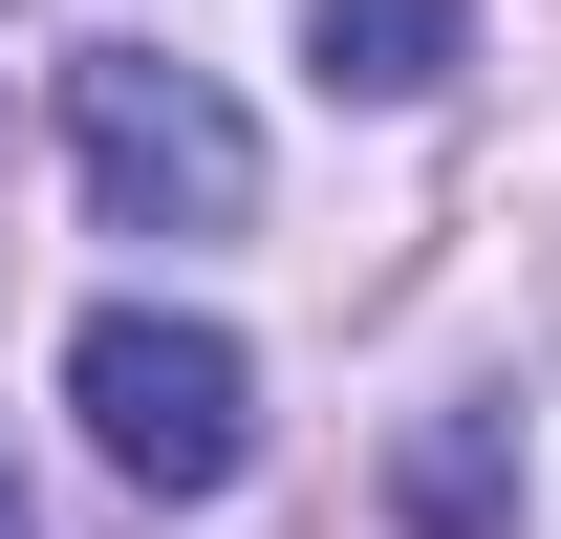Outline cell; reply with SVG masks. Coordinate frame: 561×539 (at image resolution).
Instances as JSON below:
<instances>
[{
    "mask_svg": "<svg viewBox=\"0 0 561 539\" xmlns=\"http://www.w3.org/2000/svg\"><path fill=\"white\" fill-rule=\"evenodd\" d=\"M454 44H476V0H302L324 108H432V87H454Z\"/></svg>",
    "mask_w": 561,
    "mask_h": 539,
    "instance_id": "obj_3",
    "label": "cell"
},
{
    "mask_svg": "<svg viewBox=\"0 0 561 539\" xmlns=\"http://www.w3.org/2000/svg\"><path fill=\"white\" fill-rule=\"evenodd\" d=\"M66 151H87V195H108V238H260V130L173 44H87L66 66Z\"/></svg>",
    "mask_w": 561,
    "mask_h": 539,
    "instance_id": "obj_1",
    "label": "cell"
},
{
    "mask_svg": "<svg viewBox=\"0 0 561 539\" xmlns=\"http://www.w3.org/2000/svg\"><path fill=\"white\" fill-rule=\"evenodd\" d=\"M66 410L87 454L130 474V496H238V454H260V367H238V324H173V302H108V324L66 345Z\"/></svg>",
    "mask_w": 561,
    "mask_h": 539,
    "instance_id": "obj_2",
    "label": "cell"
},
{
    "mask_svg": "<svg viewBox=\"0 0 561 539\" xmlns=\"http://www.w3.org/2000/svg\"><path fill=\"white\" fill-rule=\"evenodd\" d=\"M0 539H44V518H22V474H0Z\"/></svg>",
    "mask_w": 561,
    "mask_h": 539,
    "instance_id": "obj_5",
    "label": "cell"
},
{
    "mask_svg": "<svg viewBox=\"0 0 561 539\" xmlns=\"http://www.w3.org/2000/svg\"><path fill=\"white\" fill-rule=\"evenodd\" d=\"M496 496H518L496 432H432V454H411V518H432V539H496Z\"/></svg>",
    "mask_w": 561,
    "mask_h": 539,
    "instance_id": "obj_4",
    "label": "cell"
}]
</instances>
